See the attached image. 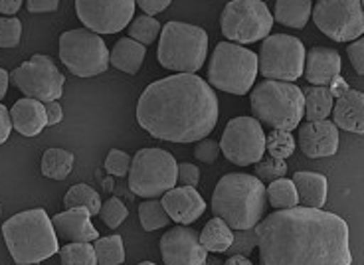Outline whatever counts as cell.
I'll return each instance as SVG.
<instances>
[{
	"instance_id": "1",
	"label": "cell",
	"mask_w": 364,
	"mask_h": 265,
	"mask_svg": "<svg viewBox=\"0 0 364 265\" xmlns=\"http://www.w3.org/2000/svg\"><path fill=\"white\" fill-rule=\"evenodd\" d=\"M262 265H350L345 220L321 208L275 210L255 226Z\"/></svg>"
},
{
	"instance_id": "2",
	"label": "cell",
	"mask_w": 364,
	"mask_h": 265,
	"mask_svg": "<svg viewBox=\"0 0 364 265\" xmlns=\"http://www.w3.org/2000/svg\"><path fill=\"white\" fill-rule=\"evenodd\" d=\"M218 97L194 73H174L151 83L136 103V121L153 137L171 143H196L218 123Z\"/></svg>"
},
{
	"instance_id": "3",
	"label": "cell",
	"mask_w": 364,
	"mask_h": 265,
	"mask_svg": "<svg viewBox=\"0 0 364 265\" xmlns=\"http://www.w3.org/2000/svg\"><path fill=\"white\" fill-rule=\"evenodd\" d=\"M267 208L264 180L254 174L230 173L222 176L212 194V210L234 229L255 228Z\"/></svg>"
},
{
	"instance_id": "4",
	"label": "cell",
	"mask_w": 364,
	"mask_h": 265,
	"mask_svg": "<svg viewBox=\"0 0 364 265\" xmlns=\"http://www.w3.org/2000/svg\"><path fill=\"white\" fill-rule=\"evenodd\" d=\"M10 256L18 265H34L60 252L58 234L44 208L18 212L2 224Z\"/></svg>"
},
{
	"instance_id": "5",
	"label": "cell",
	"mask_w": 364,
	"mask_h": 265,
	"mask_svg": "<svg viewBox=\"0 0 364 265\" xmlns=\"http://www.w3.org/2000/svg\"><path fill=\"white\" fill-rule=\"evenodd\" d=\"M250 101L255 119L272 129L293 131L305 117V93L289 82H262Z\"/></svg>"
},
{
	"instance_id": "6",
	"label": "cell",
	"mask_w": 364,
	"mask_h": 265,
	"mask_svg": "<svg viewBox=\"0 0 364 265\" xmlns=\"http://www.w3.org/2000/svg\"><path fill=\"white\" fill-rule=\"evenodd\" d=\"M208 55V34L200 26L166 22L159 40V64L176 73H196Z\"/></svg>"
},
{
	"instance_id": "7",
	"label": "cell",
	"mask_w": 364,
	"mask_h": 265,
	"mask_svg": "<svg viewBox=\"0 0 364 265\" xmlns=\"http://www.w3.org/2000/svg\"><path fill=\"white\" fill-rule=\"evenodd\" d=\"M259 72L257 54L242 44L220 42L208 64V83L220 92L246 95Z\"/></svg>"
},
{
	"instance_id": "8",
	"label": "cell",
	"mask_w": 364,
	"mask_h": 265,
	"mask_svg": "<svg viewBox=\"0 0 364 265\" xmlns=\"http://www.w3.org/2000/svg\"><path fill=\"white\" fill-rule=\"evenodd\" d=\"M178 184V163L164 148H141L129 168V188L146 200L164 196Z\"/></svg>"
},
{
	"instance_id": "9",
	"label": "cell",
	"mask_w": 364,
	"mask_h": 265,
	"mask_svg": "<svg viewBox=\"0 0 364 265\" xmlns=\"http://www.w3.org/2000/svg\"><path fill=\"white\" fill-rule=\"evenodd\" d=\"M60 60L73 75L93 77L109 67V50L100 34L77 28L60 36Z\"/></svg>"
},
{
	"instance_id": "10",
	"label": "cell",
	"mask_w": 364,
	"mask_h": 265,
	"mask_svg": "<svg viewBox=\"0 0 364 265\" xmlns=\"http://www.w3.org/2000/svg\"><path fill=\"white\" fill-rule=\"evenodd\" d=\"M273 16L262 0H232L220 16L222 34L236 44H254L272 32Z\"/></svg>"
},
{
	"instance_id": "11",
	"label": "cell",
	"mask_w": 364,
	"mask_h": 265,
	"mask_svg": "<svg viewBox=\"0 0 364 265\" xmlns=\"http://www.w3.org/2000/svg\"><path fill=\"white\" fill-rule=\"evenodd\" d=\"M305 46L299 38L289 34H273L264 38L257 55L259 72L267 80L275 82H295L305 72Z\"/></svg>"
},
{
	"instance_id": "12",
	"label": "cell",
	"mask_w": 364,
	"mask_h": 265,
	"mask_svg": "<svg viewBox=\"0 0 364 265\" xmlns=\"http://www.w3.org/2000/svg\"><path fill=\"white\" fill-rule=\"evenodd\" d=\"M10 82L24 93V97L50 103L62 97L65 77L52 58L36 54L10 73Z\"/></svg>"
},
{
	"instance_id": "13",
	"label": "cell",
	"mask_w": 364,
	"mask_h": 265,
	"mask_svg": "<svg viewBox=\"0 0 364 265\" xmlns=\"http://www.w3.org/2000/svg\"><path fill=\"white\" fill-rule=\"evenodd\" d=\"M313 22L331 40L350 42L364 34V9L360 0H318Z\"/></svg>"
},
{
	"instance_id": "14",
	"label": "cell",
	"mask_w": 364,
	"mask_h": 265,
	"mask_svg": "<svg viewBox=\"0 0 364 265\" xmlns=\"http://www.w3.org/2000/svg\"><path fill=\"white\" fill-rule=\"evenodd\" d=\"M220 151L232 165H257L265 153V131L255 117H236L222 133Z\"/></svg>"
},
{
	"instance_id": "15",
	"label": "cell",
	"mask_w": 364,
	"mask_h": 265,
	"mask_svg": "<svg viewBox=\"0 0 364 265\" xmlns=\"http://www.w3.org/2000/svg\"><path fill=\"white\" fill-rule=\"evenodd\" d=\"M83 26L95 34H117L135 16V0H75Z\"/></svg>"
},
{
	"instance_id": "16",
	"label": "cell",
	"mask_w": 364,
	"mask_h": 265,
	"mask_svg": "<svg viewBox=\"0 0 364 265\" xmlns=\"http://www.w3.org/2000/svg\"><path fill=\"white\" fill-rule=\"evenodd\" d=\"M161 256L166 265H206L208 252L194 229L178 224L161 238Z\"/></svg>"
},
{
	"instance_id": "17",
	"label": "cell",
	"mask_w": 364,
	"mask_h": 265,
	"mask_svg": "<svg viewBox=\"0 0 364 265\" xmlns=\"http://www.w3.org/2000/svg\"><path fill=\"white\" fill-rule=\"evenodd\" d=\"M338 127L333 121H307L299 129V146L309 158L337 155Z\"/></svg>"
},
{
	"instance_id": "18",
	"label": "cell",
	"mask_w": 364,
	"mask_h": 265,
	"mask_svg": "<svg viewBox=\"0 0 364 265\" xmlns=\"http://www.w3.org/2000/svg\"><path fill=\"white\" fill-rule=\"evenodd\" d=\"M163 206L173 222L188 226L200 218L206 210V202L194 186H174L163 196Z\"/></svg>"
},
{
	"instance_id": "19",
	"label": "cell",
	"mask_w": 364,
	"mask_h": 265,
	"mask_svg": "<svg viewBox=\"0 0 364 265\" xmlns=\"http://www.w3.org/2000/svg\"><path fill=\"white\" fill-rule=\"evenodd\" d=\"M58 238L64 242H95L100 238L95 226L91 224V214L87 208H70L60 212L52 218Z\"/></svg>"
},
{
	"instance_id": "20",
	"label": "cell",
	"mask_w": 364,
	"mask_h": 265,
	"mask_svg": "<svg viewBox=\"0 0 364 265\" xmlns=\"http://www.w3.org/2000/svg\"><path fill=\"white\" fill-rule=\"evenodd\" d=\"M343 60L337 50L327 46L311 48L305 58V80L311 85H328L333 77L341 75Z\"/></svg>"
},
{
	"instance_id": "21",
	"label": "cell",
	"mask_w": 364,
	"mask_h": 265,
	"mask_svg": "<svg viewBox=\"0 0 364 265\" xmlns=\"http://www.w3.org/2000/svg\"><path fill=\"white\" fill-rule=\"evenodd\" d=\"M333 123L343 131L364 135V93L348 90L335 99Z\"/></svg>"
},
{
	"instance_id": "22",
	"label": "cell",
	"mask_w": 364,
	"mask_h": 265,
	"mask_svg": "<svg viewBox=\"0 0 364 265\" xmlns=\"http://www.w3.org/2000/svg\"><path fill=\"white\" fill-rule=\"evenodd\" d=\"M10 119H12V127L18 131L24 137H36L40 135L44 127L48 125V117H46V105L42 101L30 99V97H22L16 101L10 109Z\"/></svg>"
},
{
	"instance_id": "23",
	"label": "cell",
	"mask_w": 364,
	"mask_h": 265,
	"mask_svg": "<svg viewBox=\"0 0 364 265\" xmlns=\"http://www.w3.org/2000/svg\"><path fill=\"white\" fill-rule=\"evenodd\" d=\"M293 184L299 194V204L305 208H323L327 202L328 184L327 178L318 173H301L293 174Z\"/></svg>"
},
{
	"instance_id": "24",
	"label": "cell",
	"mask_w": 364,
	"mask_h": 265,
	"mask_svg": "<svg viewBox=\"0 0 364 265\" xmlns=\"http://www.w3.org/2000/svg\"><path fill=\"white\" fill-rule=\"evenodd\" d=\"M145 54L146 50L143 44L135 42L133 38H121L109 52V64H113V67H117L121 72L135 75L143 65Z\"/></svg>"
},
{
	"instance_id": "25",
	"label": "cell",
	"mask_w": 364,
	"mask_h": 265,
	"mask_svg": "<svg viewBox=\"0 0 364 265\" xmlns=\"http://www.w3.org/2000/svg\"><path fill=\"white\" fill-rule=\"evenodd\" d=\"M311 12H313L311 0H275L273 18L283 26L301 30L309 22Z\"/></svg>"
},
{
	"instance_id": "26",
	"label": "cell",
	"mask_w": 364,
	"mask_h": 265,
	"mask_svg": "<svg viewBox=\"0 0 364 265\" xmlns=\"http://www.w3.org/2000/svg\"><path fill=\"white\" fill-rule=\"evenodd\" d=\"M234 242V232L228 226L226 222L218 216L210 220L204 226L200 234V244L206 252H216V254H224L230 249Z\"/></svg>"
},
{
	"instance_id": "27",
	"label": "cell",
	"mask_w": 364,
	"mask_h": 265,
	"mask_svg": "<svg viewBox=\"0 0 364 265\" xmlns=\"http://www.w3.org/2000/svg\"><path fill=\"white\" fill-rule=\"evenodd\" d=\"M335 97L327 85H313L305 92V117L307 121H325L333 113Z\"/></svg>"
},
{
	"instance_id": "28",
	"label": "cell",
	"mask_w": 364,
	"mask_h": 265,
	"mask_svg": "<svg viewBox=\"0 0 364 265\" xmlns=\"http://www.w3.org/2000/svg\"><path fill=\"white\" fill-rule=\"evenodd\" d=\"M75 158L70 151L65 148H48L42 156V165L40 171L46 178L52 180H64L68 174L72 173Z\"/></svg>"
},
{
	"instance_id": "29",
	"label": "cell",
	"mask_w": 364,
	"mask_h": 265,
	"mask_svg": "<svg viewBox=\"0 0 364 265\" xmlns=\"http://www.w3.org/2000/svg\"><path fill=\"white\" fill-rule=\"evenodd\" d=\"M265 190H267V202L275 210H287V208H295L299 204V194H297L295 184L285 176L269 183Z\"/></svg>"
},
{
	"instance_id": "30",
	"label": "cell",
	"mask_w": 364,
	"mask_h": 265,
	"mask_svg": "<svg viewBox=\"0 0 364 265\" xmlns=\"http://www.w3.org/2000/svg\"><path fill=\"white\" fill-rule=\"evenodd\" d=\"M65 210L70 208H87L91 216H97L101 212V196L87 184H75L64 196Z\"/></svg>"
},
{
	"instance_id": "31",
	"label": "cell",
	"mask_w": 364,
	"mask_h": 265,
	"mask_svg": "<svg viewBox=\"0 0 364 265\" xmlns=\"http://www.w3.org/2000/svg\"><path fill=\"white\" fill-rule=\"evenodd\" d=\"M95 257L100 265H123L125 261V247L121 236H107L95 239Z\"/></svg>"
},
{
	"instance_id": "32",
	"label": "cell",
	"mask_w": 364,
	"mask_h": 265,
	"mask_svg": "<svg viewBox=\"0 0 364 265\" xmlns=\"http://www.w3.org/2000/svg\"><path fill=\"white\" fill-rule=\"evenodd\" d=\"M139 218H141V224L146 232L166 228L171 224V216L164 210L163 202L155 200V198L145 200L139 206Z\"/></svg>"
},
{
	"instance_id": "33",
	"label": "cell",
	"mask_w": 364,
	"mask_h": 265,
	"mask_svg": "<svg viewBox=\"0 0 364 265\" xmlns=\"http://www.w3.org/2000/svg\"><path fill=\"white\" fill-rule=\"evenodd\" d=\"M127 30L129 38H133L135 42L143 44V46H151L161 34V24H159V20H155V16L143 14V16H136V18L131 20Z\"/></svg>"
},
{
	"instance_id": "34",
	"label": "cell",
	"mask_w": 364,
	"mask_h": 265,
	"mask_svg": "<svg viewBox=\"0 0 364 265\" xmlns=\"http://www.w3.org/2000/svg\"><path fill=\"white\" fill-rule=\"evenodd\" d=\"M62 265H100L90 242H73L60 249Z\"/></svg>"
},
{
	"instance_id": "35",
	"label": "cell",
	"mask_w": 364,
	"mask_h": 265,
	"mask_svg": "<svg viewBox=\"0 0 364 265\" xmlns=\"http://www.w3.org/2000/svg\"><path fill=\"white\" fill-rule=\"evenodd\" d=\"M265 151L269 153L273 158H282L285 161L287 156L293 155L295 151V139L289 131L283 129H273L272 133H267L265 137Z\"/></svg>"
},
{
	"instance_id": "36",
	"label": "cell",
	"mask_w": 364,
	"mask_h": 265,
	"mask_svg": "<svg viewBox=\"0 0 364 265\" xmlns=\"http://www.w3.org/2000/svg\"><path fill=\"white\" fill-rule=\"evenodd\" d=\"M101 218L105 222V226L111 229L119 228L125 220H127V206L123 204V202L119 200V198H109V200L105 202L103 206H101Z\"/></svg>"
},
{
	"instance_id": "37",
	"label": "cell",
	"mask_w": 364,
	"mask_h": 265,
	"mask_svg": "<svg viewBox=\"0 0 364 265\" xmlns=\"http://www.w3.org/2000/svg\"><path fill=\"white\" fill-rule=\"evenodd\" d=\"M257 246V228L250 229H237L234 234V242L230 246V254L232 256H250Z\"/></svg>"
},
{
	"instance_id": "38",
	"label": "cell",
	"mask_w": 364,
	"mask_h": 265,
	"mask_svg": "<svg viewBox=\"0 0 364 265\" xmlns=\"http://www.w3.org/2000/svg\"><path fill=\"white\" fill-rule=\"evenodd\" d=\"M287 173V165H285V161L282 158H262L257 165H255V176L259 178V180H277V178H283Z\"/></svg>"
},
{
	"instance_id": "39",
	"label": "cell",
	"mask_w": 364,
	"mask_h": 265,
	"mask_svg": "<svg viewBox=\"0 0 364 265\" xmlns=\"http://www.w3.org/2000/svg\"><path fill=\"white\" fill-rule=\"evenodd\" d=\"M22 38V22L14 16L0 18V48H16Z\"/></svg>"
},
{
	"instance_id": "40",
	"label": "cell",
	"mask_w": 364,
	"mask_h": 265,
	"mask_svg": "<svg viewBox=\"0 0 364 265\" xmlns=\"http://www.w3.org/2000/svg\"><path fill=\"white\" fill-rule=\"evenodd\" d=\"M131 156L119 148H113L109 151V155L105 158V171L113 176H125L129 174V168H131Z\"/></svg>"
},
{
	"instance_id": "41",
	"label": "cell",
	"mask_w": 364,
	"mask_h": 265,
	"mask_svg": "<svg viewBox=\"0 0 364 265\" xmlns=\"http://www.w3.org/2000/svg\"><path fill=\"white\" fill-rule=\"evenodd\" d=\"M220 143L212 141V139H202L198 141V145L194 148V156L202 161V163H214L220 156Z\"/></svg>"
},
{
	"instance_id": "42",
	"label": "cell",
	"mask_w": 364,
	"mask_h": 265,
	"mask_svg": "<svg viewBox=\"0 0 364 265\" xmlns=\"http://www.w3.org/2000/svg\"><path fill=\"white\" fill-rule=\"evenodd\" d=\"M346 54H348V60H350L356 73L364 75V38H358L346 48Z\"/></svg>"
},
{
	"instance_id": "43",
	"label": "cell",
	"mask_w": 364,
	"mask_h": 265,
	"mask_svg": "<svg viewBox=\"0 0 364 265\" xmlns=\"http://www.w3.org/2000/svg\"><path fill=\"white\" fill-rule=\"evenodd\" d=\"M178 183L181 186H198L200 183V171L198 166L191 165V163H182L178 165Z\"/></svg>"
},
{
	"instance_id": "44",
	"label": "cell",
	"mask_w": 364,
	"mask_h": 265,
	"mask_svg": "<svg viewBox=\"0 0 364 265\" xmlns=\"http://www.w3.org/2000/svg\"><path fill=\"white\" fill-rule=\"evenodd\" d=\"M135 2H136V6L143 10L145 14H149V16H155V14H159V12H163V10L168 9L173 0H135Z\"/></svg>"
},
{
	"instance_id": "45",
	"label": "cell",
	"mask_w": 364,
	"mask_h": 265,
	"mask_svg": "<svg viewBox=\"0 0 364 265\" xmlns=\"http://www.w3.org/2000/svg\"><path fill=\"white\" fill-rule=\"evenodd\" d=\"M58 4H60V0H26L28 12H34V14L54 12V10H58Z\"/></svg>"
},
{
	"instance_id": "46",
	"label": "cell",
	"mask_w": 364,
	"mask_h": 265,
	"mask_svg": "<svg viewBox=\"0 0 364 265\" xmlns=\"http://www.w3.org/2000/svg\"><path fill=\"white\" fill-rule=\"evenodd\" d=\"M10 131H12V119H10V113L9 109L0 103V145L9 141Z\"/></svg>"
},
{
	"instance_id": "47",
	"label": "cell",
	"mask_w": 364,
	"mask_h": 265,
	"mask_svg": "<svg viewBox=\"0 0 364 265\" xmlns=\"http://www.w3.org/2000/svg\"><path fill=\"white\" fill-rule=\"evenodd\" d=\"M46 105V117H48V125H58L64 119V111H62V105L58 101H50V103H44Z\"/></svg>"
},
{
	"instance_id": "48",
	"label": "cell",
	"mask_w": 364,
	"mask_h": 265,
	"mask_svg": "<svg viewBox=\"0 0 364 265\" xmlns=\"http://www.w3.org/2000/svg\"><path fill=\"white\" fill-rule=\"evenodd\" d=\"M327 87L331 90V93H333V97H335V99H337V97H341V95H345V93L350 90V87H348V83L345 82V77H343V75H337V77H333Z\"/></svg>"
},
{
	"instance_id": "49",
	"label": "cell",
	"mask_w": 364,
	"mask_h": 265,
	"mask_svg": "<svg viewBox=\"0 0 364 265\" xmlns=\"http://www.w3.org/2000/svg\"><path fill=\"white\" fill-rule=\"evenodd\" d=\"M20 6H22V0H0V14L12 16L18 12Z\"/></svg>"
},
{
	"instance_id": "50",
	"label": "cell",
	"mask_w": 364,
	"mask_h": 265,
	"mask_svg": "<svg viewBox=\"0 0 364 265\" xmlns=\"http://www.w3.org/2000/svg\"><path fill=\"white\" fill-rule=\"evenodd\" d=\"M9 82H10L9 72L0 67V99H4V95H6V92H9Z\"/></svg>"
},
{
	"instance_id": "51",
	"label": "cell",
	"mask_w": 364,
	"mask_h": 265,
	"mask_svg": "<svg viewBox=\"0 0 364 265\" xmlns=\"http://www.w3.org/2000/svg\"><path fill=\"white\" fill-rule=\"evenodd\" d=\"M224 265H254L246 256H230V259H226Z\"/></svg>"
},
{
	"instance_id": "52",
	"label": "cell",
	"mask_w": 364,
	"mask_h": 265,
	"mask_svg": "<svg viewBox=\"0 0 364 265\" xmlns=\"http://www.w3.org/2000/svg\"><path fill=\"white\" fill-rule=\"evenodd\" d=\"M139 265H156V264H151V261H143V264H139Z\"/></svg>"
},
{
	"instance_id": "53",
	"label": "cell",
	"mask_w": 364,
	"mask_h": 265,
	"mask_svg": "<svg viewBox=\"0 0 364 265\" xmlns=\"http://www.w3.org/2000/svg\"><path fill=\"white\" fill-rule=\"evenodd\" d=\"M360 4H363V9H364V0H360Z\"/></svg>"
},
{
	"instance_id": "54",
	"label": "cell",
	"mask_w": 364,
	"mask_h": 265,
	"mask_svg": "<svg viewBox=\"0 0 364 265\" xmlns=\"http://www.w3.org/2000/svg\"><path fill=\"white\" fill-rule=\"evenodd\" d=\"M0 216H2V206H0Z\"/></svg>"
}]
</instances>
